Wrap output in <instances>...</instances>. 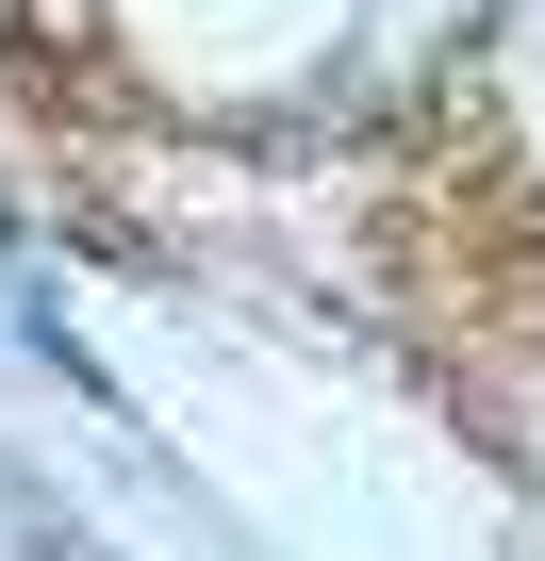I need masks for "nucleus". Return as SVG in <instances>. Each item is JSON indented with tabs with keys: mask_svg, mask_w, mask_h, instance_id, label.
<instances>
[{
	"mask_svg": "<svg viewBox=\"0 0 545 561\" xmlns=\"http://www.w3.org/2000/svg\"><path fill=\"white\" fill-rule=\"evenodd\" d=\"M0 545H18V561H116V545H100V528H67V512H50L18 462H0Z\"/></svg>",
	"mask_w": 545,
	"mask_h": 561,
	"instance_id": "nucleus-1",
	"label": "nucleus"
}]
</instances>
